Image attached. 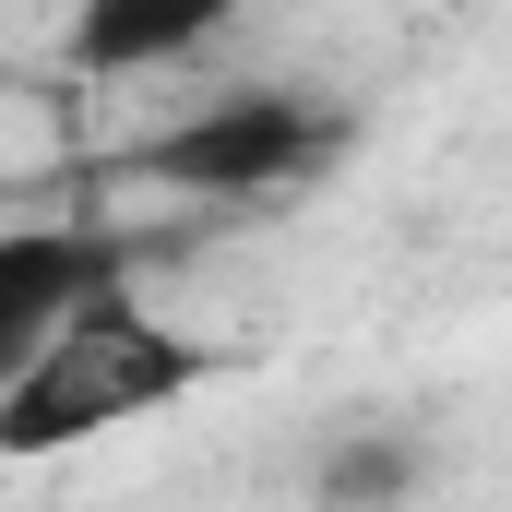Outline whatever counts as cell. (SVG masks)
I'll return each instance as SVG.
<instances>
[{
	"instance_id": "cell-1",
	"label": "cell",
	"mask_w": 512,
	"mask_h": 512,
	"mask_svg": "<svg viewBox=\"0 0 512 512\" xmlns=\"http://www.w3.org/2000/svg\"><path fill=\"white\" fill-rule=\"evenodd\" d=\"M191 382H215V346L143 322L120 286H108L96 310H72V322L12 370V393H0V453H72V441H96V429H131V417L179 405Z\"/></svg>"
},
{
	"instance_id": "cell-2",
	"label": "cell",
	"mask_w": 512,
	"mask_h": 512,
	"mask_svg": "<svg viewBox=\"0 0 512 512\" xmlns=\"http://www.w3.org/2000/svg\"><path fill=\"white\" fill-rule=\"evenodd\" d=\"M346 143L334 108H310V96H215V108H191L179 131H155L131 167L155 179V191H203V203H251V191H286V179H310L322 155Z\"/></svg>"
},
{
	"instance_id": "cell-3",
	"label": "cell",
	"mask_w": 512,
	"mask_h": 512,
	"mask_svg": "<svg viewBox=\"0 0 512 512\" xmlns=\"http://www.w3.org/2000/svg\"><path fill=\"white\" fill-rule=\"evenodd\" d=\"M108 286H120V239H96V227H0V393Z\"/></svg>"
},
{
	"instance_id": "cell-4",
	"label": "cell",
	"mask_w": 512,
	"mask_h": 512,
	"mask_svg": "<svg viewBox=\"0 0 512 512\" xmlns=\"http://www.w3.org/2000/svg\"><path fill=\"white\" fill-rule=\"evenodd\" d=\"M227 24H239V0H84L72 12V60L84 72H167Z\"/></svg>"
},
{
	"instance_id": "cell-5",
	"label": "cell",
	"mask_w": 512,
	"mask_h": 512,
	"mask_svg": "<svg viewBox=\"0 0 512 512\" xmlns=\"http://www.w3.org/2000/svg\"><path fill=\"white\" fill-rule=\"evenodd\" d=\"M417 477V453H346V465H322V489H405Z\"/></svg>"
}]
</instances>
